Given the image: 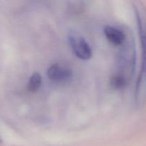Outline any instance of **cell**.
<instances>
[{
    "instance_id": "7a4b0ae2",
    "label": "cell",
    "mask_w": 146,
    "mask_h": 146,
    "mask_svg": "<svg viewBox=\"0 0 146 146\" xmlns=\"http://www.w3.org/2000/svg\"><path fill=\"white\" fill-rule=\"evenodd\" d=\"M69 42L73 51L77 58L82 60H88L92 56V50L85 38L81 36L70 35Z\"/></svg>"
},
{
    "instance_id": "3957f363",
    "label": "cell",
    "mask_w": 146,
    "mask_h": 146,
    "mask_svg": "<svg viewBox=\"0 0 146 146\" xmlns=\"http://www.w3.org/2000/svg\"><path fill=\"white\" fill-rule=\"evenodd\" d=\"M48 78L56 82H64L69 80L72 76V71L65 66L54 64L47 71Z\"/></svg>"
},
{
    "instance_id": "6da1fadb",
    "label": "cell",
    "mask_w": 146,
    "mask_h": 146,
    "mask_svg": "<svg viewBox=\"0 0 146 146\" xmlns=\"http://www.w3.org/2000/svg\"><path fill=\"white\" fill-rule=\"evenodd\" d=\"M134 7L142 48V62L135 88V99L138 104H143L146 101V7L140 1L135 3Z\"/></svg>"
},
{
    "instance_id": "8992f818",
    "label": "cell",
    "mask_w": 146,
    "mask_h": 146,
    "mask_svg": "<svg viewBox=\"0 0 146 146\" xmlns=\"http://www.w3.org/2000/svg\"><path fill=\"white\" fill-rule=\"evenodd\" d=\"M111 84L113 88L121 89L123 88L126 84V79L122 75H114L111 78Z\"/></svg>"
},
{
    "instance_id": "52a82bcc",
    "label": "cell",
    "mask_w": 146,
    "mask_h": 146,
    "mask_svg": "<svg viewBox=\"0 0 146 146\" xmlns=\"http://www.w3.org/2000/svg\"><path fill=\"white\" fill-rule=\"evenodd\" d=\"M1 143V138H0V143Z\"/></svg>"
},
{
    "instance_id": "5b68a950",
    "label": "cell",
    "mask_w": 146,
    "mask_h": 146,
    "mask_svg": "<svg viewBox=\"0 0 146 146\" xmlns=\"http://www.w3.org/2000/svg\"><path fill=\"white\" fill-rule=\"evenodd\" d=\"M41 76L38 73H34L29 78L28 84V89L31 92H35L41 85Z\"/></svg>"
},
{
    "instance_id": "277c9868",
    "label": "cell",
    "mask_w": 146,
    "mask_h": 146,
    "mask_svg": "<svg viewBox=\"0 0 146 146\" xmlns=\"http://www.w3.org/2000/svg\"><path fill=\"white\" fill-rule=\"evenodd\" d=\"M104 34L107 39L115 45H122L125 39V35L121 30L113 27L111 26H106L104 27Z\"/></svg>"
}]
</instances>
